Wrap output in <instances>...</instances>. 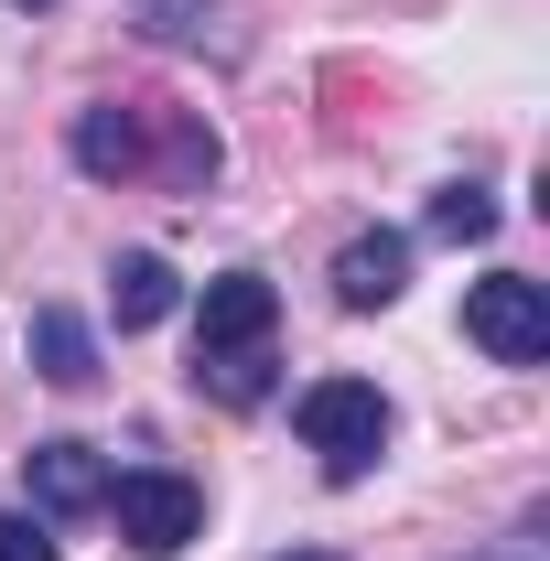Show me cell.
Returning <instances> with one entry per match:
<instances>
[{"instance_id": "obj_1", "label": "cell", "mask_w": 550, "mask_h": 561, "mask_svg": "<svg viewBox=\"0 0 550 561\" xmlns=\"http://www.w3.org/2000/svg\"><path fill=\"white\" fill-rule=\"evenodd\" d=\"M291 421H302V443L324 454L335 486H356V476L389 454V400H378L367 378H313V389L291 400Z\"/></svg>"}, {"instance_id": "obj_2", "label": "cell", "mask_w": 550, "mask_h": 561, "mask_svg": "<svg viewBox=\"0 0 550 561\" xmlns=\"http://www.w3.org/2000/svg\"><path fill=\"white\" fill-rule=\"evenodd\" d=\"M108 518H119V540L151 561H173L195 529H206V486L195 476H173V465H130V476H108Z\"/></svg>"}, {"instance_id": "obj_3", "label": "cell", "mask_w": 550, "mask_h": 561, "mask_svg": "<svg viewBox=\"0 0 550 561\" xmlns=\"http://www.w3.org/2000/svg\"><path fill=\"white\" fill-rule=\"evenodd\" d=\"M465 335H475L496 367H540V356H550V291L518 280V271L475 280V291H465Z\"/></svg>"}, {"instance_id": "obj_4", "label": "cell", "mask_w": 550, "mask_h": 561, "mask_svg": "<svg viewBox=\"0 0 550 561\" xmlns=\"http://www.w3.org/2000/svg\"><path fill=\"white\" fill-rule=\"evenodd\" d=\"M271 324H280L271 280L260 271H216L206 302H195V356H249V346H271Z\"/></svg>"}, {"instance_id": "obj_5", "label": "cell", "mask_w": 550, "mask_h": 561, "mask_svg": "<svg viewBox=\"0 0 550 561\" xmlns=\"http://www.w3.org/2000/svg\"><path fill=\"white\" fill-rule=\"evenodd\" d=\"M22 486H33V518H87V507H108V465H98V443H33L22 454Z\"/></svg>"}, {"instance_id": "obj_6", "label": "cell", "mask_w": 550, "mask_h": 561, "mask_svg": "<svg viewBox=\"0 0 550 561\" xmlns=\"http://www.w3.org/2000/svg\"><path fill=\"white\" fill-rule=\"evenodd\" d=\"M400 291H411V238L400 227H367V238L335 249V302L345 313H389Z\"/></svg>"}, {"instance_id": "obj_7", "label": "cell", "mask_w": 550, "mask_h": 561, "mask_svg": "<svg viewBox=\"0 0 550 561\" xmlns=\"http://www.w3.org/2000/svg\"><path fill=\"white\" fill-rule=\"evenodd\" d=\"M66 151H76V173L119 184V173H140V162H151V119H130V108H87Z\"/></svg>"}, {"instance_id": "obj_8", "label": "cell", "mask_w": 550, "mask_h": 561, "mask_svg": "<svg viewBox=\"0 0 550 561\" xmlns=\"http://www.w3.org/2000/svg\"><path fill=\"white\" fill-rule=\"evenodd\" d=\"M33 367H44L55 389H87V378H98V335L76 324L66 302H44V313H33Z\"/></svg>"}, {"instance_id": "obj_9", "label": "cell", "mask_w": 550, "mask_h": 561, "mask_svg": "<svg viewBox=\"0 0 550 561\" xmlns=\"http://www.w3.org/2000/svg\"><path fill=\"white\" fill-rule=\"evenodd\" d=\"M108 302H119V324H162V313H173V302H184V280L162 271V260H151V249H130V260H119V271H108Z\"/></svg>"}, {"instance_id": "obj_10", "label": "cell", "mask_w": 550, "mask_h": 561, "mask_svg": "<svg viewBox=\"0 0 550 561\" xmlns=\"http://www.w3.org/2000/svg\"><path fill=\"white\" fill-rule=\"evenodd\" d=\"M195 389H206V400H227V411L271 400V346H249V356H195Z\"/></svg>"}, {"instance_id": "obj_11", "label": "cell", "mask_w": 550, "mask_h": 561, "mask_svg": "<svg viewBox=\"0 0 550 561\" xmlns=\"http://www.w3.org/2000/svg\"><path fill=\"white\" fill-rule=\"evenodd\" d=\"M432 238H454V249L496 238V195H485V184H443V195H432Z\"/></svg>"}, {"instance_id": "obj_12", "label": "cell", "mask_w": 550, "mask_h": 561, "mask_svg": "<svg viewBox=\"0 0 550 561\" xmlns=\"http://www.w3.org/2000/svg\"><path fill=\"white\" fill-rule=\"evenodd\" d=\"M216 22V0H140V33H162V44H195Z\"/></svg>"}, {"instance_id": "obj_13", "label": "cell", "mask_w": 550, "mask_h": 561, "mask_svg": "<svg viewBox=\"0 0 550 561\" xmlns=\"http://www.w3.org/2000/svg\"><path fill=\"white\" fill-rule=\"evenodd\" d=\"M0 561H55V529L22 518V507H0Z\"/></svg>"}, {"instance_id": "obj_14", "label": "cell", "mask_w": 550, "mask_h": 561, "mask_svg": "<svg viewBox=\"0 0 550 561\" xmlns=\"http://www.w3.org/2000/svg\"><path fill=\"white\" fill-rule=\"evenodd\" d=\"M280 561H345V551H280Z\"/></svg>"}, {"instance_id": "obj_15", "label": "cell", "mask_w": 550, "mask_h": 561, "mask_svg": "<svg viewBox=\"0 0 550 561\" xmlns=\"http://www.w3.org/2000/svg\"><path fill=\"white\" fill-rule=\"evenodd\" d=\"M475 561H540V551H475Z\"/></svg>"}, {"instance_id": "obj_16", "label": "cell", "mask_w": 550, "mask_h": 561, "mask_svg": "<svg viewBox=\"0 0 550 561\" xmlns=\"http://www.w3.org/2000/svg\"><path fill=\"white\" fill-rule=\"evenodd\" d=\"M22 11H44V0H22Z\"/></svg>"}]
</instances>
